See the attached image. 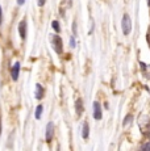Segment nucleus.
<instances>
[{
  "mask_svg": "<svg viewBox=\"0 0 150 151\" xmlns=\"http://www.w3.org/2000/svg\"><path fill=\"white\" fill-rule=\"evenodd\" d=\"M16 1H17V4H19V5H24L25 0H16Z\"/></svg>",
  "mask_w": 150,
  "mask_h": 151,
  "instance_id": "obj_18",
  "label": "nucleus"
},
{
  "mask_svg": "<svg viewBox=\"0 0 150 151\" xmlns=\"http://www.w3.org/2000/svg\"><path fill=\"white\" fill-rule=\"evenodd\" d=\"M83 112H84V105H83V100L80 97H78L76 100H75V113H76L78 117H80V116L83 114Z\"/></svg>",
  "mask_w": 150,
  "mask_h": 151,
  "instance_id": "obj_7",
  "label": "nucleus"
},
{
  "mask_svg": "<svg viewBox=\"0 0 150 151\" xmlns=\"http://www.w3.org/2000/svg\"><path fill=\"white\" fill-rule=\"evenodd\" d=\"M70 46L71 47H75V36L70 37Z\"/></svg>",
  "mask_w": 150,
  "mask_h": 151,
  "instance_id": "obj_15",
  "label": "nucleus"
},
{
  "mask_svg": "<svg viewBox=\"0 0 150 151\" xmlns=\"http://www.w3.org/2000/svg\"><path fill=\"white\" fill-rule=\"evenodd\" d=\"M0 135H1V116H0Z\"/></svg>",
  "mask_w": 150,
  "mask_h": 151,
  "instance_id": "obj_19",
  "label": "nucleus"
},
{
  "mask_svg": "<svg viewBox=\"0 0 150 151\" xmlns=\"http://www.w3.org/2000/svg\"><path fill=\"white\" fill-rule=\"evenodd\" d=\"M51 28H53L54 30L57 32V33H59V32H61V27H59V22L57 21V20H54V21L51 22Z\"/></svg>",
  "mask_w": 150,
  "mask_h": 151,
  "instance_id": "obj_11",
  "label": "nucleus"
},
{
  "mask_svg": "<svg viewBox=\"0 0 150 151\" xmlns=\"http://www.w3.org/2000/svg\"><path fill=\"white\" fill-rule=\"evenodd\" d=\"M20 68H21V65H20L19 60L15 62V65H13L12 68H11V76H12V79L15 80V82L19 79V76H20Z\"/></svg>",
  "mask_w": 150,
  "mask_h": 151,
  "instance_id": "obj_6",
  "label": "nucleus"
},
{
  "mask_svg": "<svg viewBox=\"0 0 150 151\" xmlns=\"http://www.w3.org/2000/svg\"><path fill=\"white\" fill-rule=\"evenodd\" d=\"M121 29H123V33L125 36L131 34L132 32V19L128 13H124L123 19H121Z\"/></svg>",
  "mask_w": 150,
  "mask_h": 151,
  "instance_id": "obj_2",
  "label": "nucleus"
},
{
  "mask_svg": "<svg viewBox=\"0 0 150 151\" xmlns=\"http://www.w3.org/2000/svg\"><path fill=\"white\" fill-rule=\"evenodd\" d=\"M42 112H44V106H42V104H40L36 108V112H34V117L37 118V120H40L42 116Z\"/></svg>",
  "mask_w": 150,
  "mask_h": 151,
  "instance_id": "obj_10",
  "label": "nucleus"
},
{
  "mask_svg": "<svg viewBox=\"0 0 150 151\" xmlns=\"http://www.w3.org/2000/svg\"><path fill=\"white\" fill-rule=\"evenodd\" d=\"M17 30H19V36L20 38L24 41L27 38V32H28V25H27V20L22 19L21 21L19 22V27H17Z\"/></svg>",
  "mask_w": 150,
  "mask_h": 151,
  "instance_id": "obj_3",
  "label": "nucleus"
},
{
  "mask_svg": "<svg viewBox=\"0 0 150 151\" xmlns=\"http://www.w3.org/2000/svg\"><path fill=\"white\" fill-rule=\"evenodd\" d=\"M44 96H45V88L40 83H37L36 84V92H34V97H36L37 100H42Z\"/></svg>",
  "mask_w": 150,
  "mask_h": 151,
  "instance_id": "obj_8",
  "label": "nucleus"
},
{
  "mask_svg": "<svg viewBox=\"0 0 150 151\" xmlns=\"http://www.w3.org/2000/svg\"><path fill=\"white\" fill-rule=\"evenodd\" d=\"M50 42H51V46H53L54 51H56L57 54L61 55L63 53V41H62V38H61L58 34H51Z\"/></svg>",
  "mask_w": 150,
  "mask_h": 151,
  "instance_id": "obj_1",
  "label": "nucleus"
},
{
  "mask_svg": "<svg viewBox=\"0 0 150 151\" xmlns=\"http://www.w3.org/2000/svg\"><path fill=\"white\" fill-rule=\"evenodd\" d=\"M132 122H133V116H132V114H128V116L125 117V121H124V126H128L129 124L132 125Z\"/></svg>",
  "mask_w": 150,
  "mask_h": 151,
  "instance_id": "obj_12",
  "label": "nucleus"
},
{
  "mask_svg": "<svg viewBox=\"0 0 150 151\" xmlns=\"http://www.w3.org/2000/svg\"><path fill=\"white\" fill-rule=\"evenodd\" d=\"M82 137H83V139H88V137H90V125H88L87 121H84V122H83Z\"/></svg>",
  "mask_w": 150,
  "mask_h": 151,
  "instance_id": "obj_9",
  "label": "nucleus"
},
{
  "mask_svg": "<svg viewBox=\"0 0 150 151\" xmlns=\"http://www.w3.org/2000/svg\"><path fill=\"white\" fill-rule=\"evenodd\" d=\"M148 7L150 8V0H148Z\"/></svg>",
  "mask_w": 150,
  "mask_h": 151,
  "instance_id": "obj_20",
  "label": "nucleus"
},
{
  "mask_svg": "<svg viewBox=\"0 0 150 151\" xmlns=\"http://www.w3.org/2000/svg\"><path fill=\"white\" fill-rule=\"evenodd\" d=\"M46 3V0H37V4H38V7H44Z\"/></svg>",
  "mask_w": 150,
  "mask_h": 151,
  "instance_id": "obj_16",
  "label": "nucleus"
},
{
  "mask_svg": "<svg viewBox=\"0 0 150 151\" xmlns=\"http://www.w3.org/2000/svg\"><path fill=\"white\" fill-rule=\"evenodd\" d=\"M1 22H3V9L0 7V27H1Z\"/></svg>",
  "mask_w": 150,
  "mask_h": 151,
  "instance_id": "obj_17",
  "label": "nucleus"
},
{
  "mask_svg": "<svg viewBox=\"0 0 150 151\" xmlns=\"http://www.w3.org/2000/svg\"><path fill=\"white\" fill-rule=\"evenodd\" d=\"M54 137V124L53 122H48L46 125V130H45V139L48 143H50L51 139Z\"/></svg>",
  "mask_w": 150,
  "mask_h": 151,
  "instance_id": "obj_4",
  "label": "nucleus"
},
{
  "mask_svg": "<svg viewBox=\"0 0 150 151\" xmlns=\"http://www.w3.org/2000/svg\"><path fill=\"white\" fill-rule=\"evenodd\" d=\"M94 118L96 121H100L103 118V109L99 101H94Z\"/></svg>",
  "mask_w": 150,
  "mask_h": 151,
  "instance_id": "obj_5",
  "label": "nucleus"
},
{
  "mask_svg": "<svg viewBox=\"0 0 150 151\" xmlns=\"http://www.w3.org/2000/svg\"><path fill=\"white\" fill-rule=\"evenodd\" d=\"M141 149H142L144 151H150V141L146 142L145 145H142V146H141Z\"/></svg>",
  "mask_w": 150,
  "mask_h": 151,
  "instance_id": "obj_13",
  "label": "nucleus"
},
{
  "mask_svg": "<svg viewBox=\"0 0 150 151\" xmlns=\"http://www.w3.org/2000/svg\"><path fill=\"white\" fill-rule=\"evenodd\" d=\"M73 33H74V36H76V34H78V25H76V21L73 22Z\"/></svg>",
  "mask_w": 150,
  "mask_h": 151,
  "instance_id": "obj_14",
  "label": "nucleus"
}]
</instances>
